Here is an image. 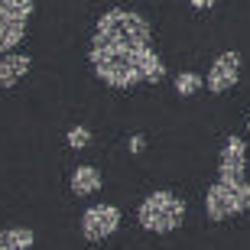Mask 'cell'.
<instances>
[{"label": "cell", "instance_id": "7a4b0ae2", "mask_svg": "<svg viewBox=\"0 0 250 250\" xmlns=\"http://www.w3.org/2000/svg\"><path fill=\"white\" fill-rule=\"evenodd\" d=\"M137 221L149 234H169V231H176V228H182V221H186V202L176 192H169V188L149 192L140 202Z\"/></svg>", "mask_w": 250, "mask_h": 250}, {"label": "cell", "instance_id": "ba28073f", "mask_svg": "<svg viewBox=\"0 0 250 250\" xmlns=\"http://www.w3.org/2000/svg\"><path fill=\"white\" fill-rule=\"evenodd\" d=\"M33 59L26 52H3L0 56V88H13L20 78H26Z\"/></svg>", "mask_w": 250, "mask_h": 250}, {"label": "cell", "instance_id": "3957f363", "mask_svg": "<svg viewBox=\"0 0 250 250\" xmlns=\"http://www.w3.org/2000/svg\"><path fill=\"white\" fill-rule=\"evenodd\" d=\"M250 208V182L247 179H221L205 192V214L211 221H224L234 214H244Z\"/></svg>", "mask_w": 250, "mask_h": 250}, {"label": "cell", "instance_id": "6da1fadb", "mask_svg": "<svg viewBox=\"0 0 250 250\" xmlns=\"http://www.w3.org/2000/svg\"><path fill=\"white\" fill-rule=\"evenodd\" d=\"M88 62H91L94 75L111 88H133L140 82L156 84L166 78V65L153 52V46H121V42L91 39Z\"/></svg>", "mask_w": 250, "mask_h": 250}, {"label": "cell", "instance_id": "9c48e42d", "mask_svg": "<svg viewBox=\"0 0 250 250\" xmlns=\"http://www.w3.org/2000/svg\"><path fill=\"white\" fill-rule=\"evenodd\" d=\"M75 195H94L101 188V172L94 166H75L72 169V179H68Z\"/></svg>", "mask_w": 250, "mask_h": 250}, {"label": "cell", "instance_id": "8fae6325", "mask_svg": "<svg viewBox=\"0 0 250 250\" xmlns=\"http://www.w3.org/2000/svg\"><path fill=\"white\" fill-rule=\"evenodd\" d=\"M205 88V78L198 72H182L176 78V91L182 94V98H192V94H198Z\"/></svg>", "mask_w": 250, "mask_h": 250}, {"label": "cell", "instance_id": "9a60e30c", "mask_svg": "<svg viewBox=\"0 0 250 250\" xmlns=\"http://www.w3.org/2000/svg\"><path fill=\"white\" fill-rule=\"evenodd\" d=\"M247 130H250V114H247Z\"/></svg>", "mask_w": 250, "mask_h": 250}, {"label": "cell", "instance_id": "4fadbf2b", "mask_svg": "<svg viewBox=\"0 0 250 250\" xmlns=\"http://www.w3.org/2000/svg\"><path fill=\"white\" fill-rule=\"evenodd\" d=\"M143 146H146V137H143V133H133V137L127 140V149H130V153H143Z\"/></svg>", "mask_w": 250, "mask_h": 250}, {"label": "cell", "instance_id": "30bf717a", "mask_svg": "<svg viewBox=\"0 0 250 250\" xmlns=\"http://www.w3.org/2000/svg\"><path fill=\"white\" fill-rule=\"evenodd\" d=\"M36 234L33 228H3L0 231V250H33Z\"/></svg>", "mask_w": 250, "mask_h": 250}, {"label": "cell", "instance_id": "8992f818", "mask_svg": "<svg viewBox=\"0 0 250 250\" xmlns=\"http://www.w3.org/2000/svg\"><path fill=\"white\" fill-rule=\"evenodd\" d=\"M237 82H241V52H221V56L211 62L208 78H205L208 91L224 94V91H231Z\"/></svg>", "mask_w": 250, "mask_h": 250}, {"label": "cell", "instance_id": "5b68a950", "mask_svg": "<svg viewBox=\"0 0 250 250\" xmlns=\"http://www.w3.org/2000/svg\"><path fill=\"white\" fill-rule=\"evenodd\" d=\"M82 234L88 237V241H104V237H111L117 228H121V208L117 205H91V208H84L82 214Z\"/></svg>", "mask_w": 250, "mask_h": 250}, {"label": "cell", "instance_id": "7c38bea8", "mask_svg": "<svg viewBox=\"0 0 250 250\" xmlns=\"http://www.w3.org/2000/svg\"><path fill=\"white\" fill-rule=\"evenodd\" d=\"M65 143L72 149H84L88 143H91V130L88 127H72L68 133H65Z\"/></svg>", "mask_w": 250, "mask_h": 250}, {"label": "cell", "instance_id": "277c9868", "mask_svg": "<svg viewBox=\"0 0 250 250\" xmlns=\"http://www.w3.org/2000/svg\"><path fill=\"white\" fill-rule=\"evenodd\" d=\"M36 3L33 0H0V56L23 42Z\"/></svg>", "mask_w": 250, "mask_h": 250}, {"label": "cell", "instance_id": "5bb4252c", "mask_svg": "<svg viewBox=\"0 0 250 250\" xmlns=\"http://www.w3.org/2000/svg\"><path fill=\"white\" fill-rule=\"evenodd\" d=\"M188 3H192L195 10H211L214 3H218V0H188Z\"/></svg>", "mask_w": 250, "mask_h": 250}, {"label": "cell", "instance_id": "52a82bcc", "mask_svg": "<svg viewBox=\"0 0 250 250\" xmlns=\"http://www.w3.org/2000/svg\"><path fill=\"white\" fill-rule=\"evenodd\" d=\"M247 169V146L241 137H228L221 146V159H218V176L221 179H244Z\"/></svg>", "mask_w": 250, "mask_h": 250}]
</instances>
